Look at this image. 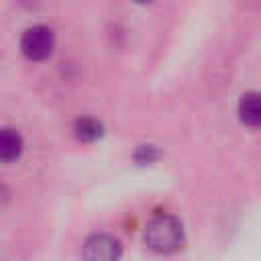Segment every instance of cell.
Wrapping results in <instances>:
<instances>
[{
    "label": "cell",
    "mask_w": 261,
    "mask_h": 261,
    "mask_svg": "<svg viewBox=\"0 0 261 261\" xmlns=\"http://www.w3.org/2000/svg\"><path fill=\"white\" fill-rule=\"evenodd\" d=\"M22 153V137L10 126L0 128V161H14Z\"/></svg>",
    "instance_id": "5"
},
{
    "label": "cell",
    "mask_w": 261,
    "mask_h": 261,
    "mask_svg": "<svg viewBox=\"0 0 261 261\" xmlns=\"http://www.w3.org/2000/svg\"><path fill=\"white\" fill-rule=\"evenodd\" d=\"M53 47H55V35L49 27L45 24H35V27H29L24 33H22V39H20V51L24 53V57L33 59V61H41V59H47L51 53H53Z\"/></svg>",
    "instance_id": "2"
},
{
    "label": "cell",
    "mask_w": 261,
    "mask_h": 261,
    "mask_svg": "<svg viewBox=\"0 0 261 261\" xmlns=\"http://www.w3.org/2000/svg\"><path fill=\"white\" fill-rule=\"evenodd\" d=\"M0 261H4V259H0Z\"/></svg>",
    "instance_id": "9"
},
{
    "label": "cell",
    "mask_w": 261,
    "mask_h": 261,
    "mask_svg": "<svg viewBox=\"0 0 261 261\" xmlns=\"http://www.w3.org/2000/svg\"><path fill=\"white\" fill-rule=\"evenodd\" d=\"M239 118L247 126H261V94L249 92L239 100Z\"/></svg>",
    "instance_id": "4"
},
{
    "label": "cell",
    "mask_w": 261,
    "mask_h": 261,
    "mask_svg": "<svg viewBox=\"0 0 261 261\" xmlns=\"http://www.w3.org/2000/svg\"><path fill=\"white\" fill-rule=\"evenodd\" d=\"M73 133H75V137H77L80 141L90 143V141H96V139L102 137L104 126H102L100 120H96V118H88V116H86V118H77V120H75V124H73Z\"/></svg>",
    "instance_id": "6"
},
{
    "label": "cell",
    "mask_w": 261,
    "mask_h": 261,
    "mask_svg": "<svg viewBox=\"0 0 261 261\" xmlns=\"http://www.w3.org/2000/svg\"><path fill=\"white\" fill-rule=\"evenodd\" d=\"M122 247L118 239L106 232H96L84 243V259L86 261H118Z\"/></svg>",
    "instance_id": "3"
},
{
    "label": "cell",
    "mask_w": 261,
    "mask_h": 261,
    "mask_svg": "<svg viewBox=\"0 0 261 261\" xmlns=\"http://www.w3.org/2000/svg\"><path fill=\"white\" fill-rule=\"evenodd\" d=\"M6 198H8V190H6L4 186H0V204H4Z\"/></svg>",
    "instance_id": "8"
},
{
    "label": "cell",
    "mask_w": 261,
    "mask_h": 261,
    "mask_svg": "<svg viewBox=\"0 0 261 261\" xmlns=\"http://www.w3.org/2000/svg\"><path fill=\"white\" fill-rule=\"evenodd\" d=\"M157 149L153 147V145H141L139 149H137V153H135V159L139 161V163H151L153 159H157Z\"/></svg>",
    "instance_id": "7"
},
{
    "label": "cell",
    "mask_w": 261,
    "mask_h": 261,
    "mask_svg": "<svg viewBox=\"0 0 261 261\" xmlns=\"http://www.w3.org/2000/svg\"><path fill=\"white\" fill-rule=\"evenodd\" d=\"M145 243L157 253H175L184 245L181 222L171 214H157L145 228Z\"/></svg>",
    "instance_id": "1"
}]
</instances>
